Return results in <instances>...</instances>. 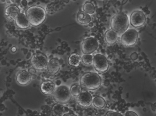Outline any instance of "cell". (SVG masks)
Listing matches in <instances>:
<instances>
[{"label":"cell","instance_id":"cell-7","mask_svg":"<svg viewBox=\"0 0 156 116\" xmlns=\"http://www.w3.org/2000/svg\"><path fill=\"white\" fill-rule=\"evenodd\" d=\"M30 62L34 68L37 69H41L47 67L48 61V58L45 54L38 53L32 56Z\"/></svg>","mask_w":156,"mask_h":116},{"label":"cell","instance_id":"cell-31","mask_svg":"<svg viewBox=\"0 0 156 116\" xmlns=\"http://www.w3.org/2000/svg\"><path fill=\"white\" fill-rule=\"evenodd\" d=\"M17 50V48L15 46L12 47L11 49V51L13 52H15Z\"/></svg>","mask_w":156,"mask_h":116},{"label":"cell","instance_id":"cell-22","mask_svg":"<svg viewBox=\"0 0 156 116\" xmlns=\"http://www.w3.org/2000/svg\"><path fill=\"white\" fill-rule=\"evenodd\" d=\"M82 89L80 85L75 84L71 86L70 90L72 95L77 97L82 92Z\"/></svg>","mask_w":156,"mask_h":116},{"label":"cell","instance_id":"cell-18","mask_svg":"<svg viewBox=\"0 0 156 116\" xmlns=\"http://www.w3.org/2000/svg\"><path fill=\"white\" fill-rule=\"evenodd\" d=\"M82 61L81 56L76 53H72L69 57L68 62L69 64L72 66L77 67Z\"/></svg>","mask_w":156,"mask_h":116},{"label":"cell","instance_id":"cell-16","mask_svg":"<svg viewBox=\"0 0 156 116\" xmlns=\"http://www.w3.org/2000/svg\"><path fill=\"white\" fill-rule=\"evenodd\" d=\"M69 110L67 107L58 103L54 104L51 108L53 115L57 116H63L65 114L67 113Z\"/></svg>","mask_w":156,"mask_h":116},{"label":"cell","instance_id":"cell-1","mask_svg":"<svg viewBox=\"0 0 156 116\" xmlns=\"http://www.w3.org/2000/svg\"><path fill=\"white\" fill-rule=\"evenodd\" d=\"M25 14L30 25L38 26L45 21L46 12L42 7L38 6H32L26 10Z\"/></svg>","mask_w":156,"mask_h":116},{"label":"cell","instance_id":"cell-12","mask_svg":"<svg viewBox=\"0 0 156 116\" xmlns=\"http://www.w3.org/2000/svg\"><path fill=\"white\" fill-rule=\"evenodd\" d=\"M19 8L16 5H11L5 9V14L6 18L10 20L15 19L20 13Z\"/></svg>","mask_w":156,"mask_h":116},{"label":"cell","instance_id":"cell-32","mask_svg":"<svg viewBox=\"0 0 156 116\" xmlns=\"http://www.w3.org/2000/svg\"><path fill=\"white\" fill-rule=\"evenodd\" d=\"M61 81L60 80H57L56 82V84L57 85H59L61 83Z\"/></svg>","mask_w":156,"mask_h":116},{"label":"cell","instance_id":"cell-33","mask_svg":"<svg viewBox=\"0 0 156 116\" xmlns=\"http://www.w3.org/2000/svg\"><path fill=\"white\" fill-rule=\"evenodd\" d=\"M94 25V24L93 22H90L89 23H88V26L90 27H92Z\"/></svg>","mask_w":156,"mask_h":116},{"label":"cell","instance_id":"cell-3","mask_svg":"<svg viewBox=\"0 0 156 116\" xmlns=\"http://www.w3.org/2000/svg\"><path fill=\"white\" fill-rule=\"evenodd\" d=\"M129 25L128 17L126 14L122 12L116 14L111 19V28L118 34L123 33L127 30Z\"/></svg>","mask_w":156,"mask_h":116},{"label":"cell","instance_id":"cell-35","mask_svg":"<svg viewBox=\"0 0 156 116\" xmlns=\"http://www.w3.org/2000/svg\"><path fill=\"white\" fill-rule=\"evenodd\" d=\"M98 112H96L95 114L96 115H98Z\"/></svg>","mask_w":156,"mask_h":116},{"label":"cell","instance_id":"cell-28","mask_svg":"<svg viewBox=\"0 0 156 116\" xmlns=\"http://www.w3.org/2000/svg\"><path fill=\"white\" fill-rule=\"evenodd\" d=\"M63 116H76L77 115L73 113H66Z\"/></svg>","mask_w":156,"mask_h":116},{"label":"cell","instance_id":"cell-2","mask_svg":"<svg viewBox=\"0 0 156 116\" xmlns=\"http://www.w3.org/2000/svg\"><path fill=\"white\" fill-rule=\"evenodd\" d=\"M101 83L100 76L96 72L85 73L80 79V85L83 89L86 90H94L98 89Z\"/></svg>","mask_w":156,"mask_h":116},{"label":"cell","instance_id":"cell-30","mask_svg":"<svg viewBox=\"0 0 156 116\" xmlns=\"http://www.w3.org/2000/svg\"><path fill=\"white\" fill-rule=\"evenodd\" d=\"M109 84V81L108 80H105L104 82V85L105 86H108Z\"/></svg>","mask_w":156,"mask_h":116},{"label":"cell","instance_id":"cell-13","mask_svg":"<svg viewBox=\"0 0 156 116\" xmlns=\"http://www.w3.org/2000/svg\"><path fill=\"white\" fill-rule=\"evenodd\" d=\"M55 89V85L51 81H46L43 82L40 86V90L41 92L47 95L53 94Z\"/></svg>","mask_w":156,"mask_h":116},{"label":"cell","instance_id":"cell-34","mask_svg":"<svg viewBox=\"0 0 156 116\" xmlns=\"http://www.w3.org/2000/svg\"><path fill=\"white\" fill-rule=\"evenodd\" d=\"M106 106L108 108H109L110 107V105H109V104H106Z\"/></svg>","mask_w":156,"mask_h":116},{"label":"cell","instance_id":"cell-11","mask_svg":"<svg viewBox=\"0 0 156 116\" xmlns=\"http://www.w3.org/2000/svg\"><path fill=\"white\" fill-rule=\"evenodd\" d=\"M31 76L29 72L25 70L20 71L16 76V80L20 85H25L28 84L31 81Z\"/></svg>","mask_w":156,"mask_h":116},{"label":"cell","instance_id":"cell-36","mask_svg":"<svg viewBox=\"0 0 156 116\" xmlns=\"http://www.w3.org/2000/svg\"><path fill=\"white\" fill-rule=\"evenodd\" d=\"M10 0V1H13L14 0Z\"/></svg>","mask_w":156,"mask_h":116},{"label":"cell","instance_id":"cell-27","mask_svg":"<svg viewBox=\"0 0 156 116\" xmlns=\"http://www.w3.org/2000/svg\"><path fill=\"white\" fill-rule=\"evenodd\" d=\"M35 69L34 68H31L29 69L28 72L30 73H34L36 72Z\"/></svg>","mask_w":156,"mask_h":116},{"label":"cell","instance_id":"cell-14","mask_svg":"<svg viewBox=\"0 0 156 116\" xmlns=\"http://www.w3.org/2000/svg\"><path fill=\"white\" fill-rule=\"evenodd\" d=\"M15 21L16 26L20 29H27L30 26V24L26 14L22 12H20Z\"/></svg>","mask_w":156,"mask_h":116},{"label":"cell","instance_id":"cell-5","mask_svg":"<svg viewBox=\"0 0 156 116\" xmlns=\"http://www.w3.org/2000/svg\"><path fill=\"white\" fill-rule=\"evenodd\" d=\"M138 36V33L136 30L133 29L127 30L121 36V43L126 47L133 46L136 42Z\"/></svg>","mask_w":156,"mask_h":116},{"label":"cell","instance_id":"cell-10","mask_svg":"<svg viewBox=\"0 0 156 116\" xmlns=\"http://www.w3.org/2000/svg\"><path fill=\"white\" fill-rule=\"evenodd\" d=\"M76 100L78 104L84 107H89L92 104V97L87 91L82 92L77 96Z\"/></svg>","mask_w":156,"mask_h":116},{"label":"cell","instance_id":"cell-29","mask_svg":"<svg viewBox=\"0 0 156 116\" xmlns=\"http://www.w3.org/2000/svg\"><path fill=\"white\" fill-rule=\"evenodd\" d=\"M21 4L23 5L26 6L27 4V2L26 0H23L21 1Z\"/></svg>","mask_w":156,"mask_h":116},{"label":"cell","instance_id":"cell-9","mask_svg":"<svg viewBox=\"0 0 156 116\" xmlns=\"http://www.w3.org/2000/svg\"><path fill=\"white\" fill-rule=\"evenodd\" d=\"M146 20V16L142 11L136 10L131 14L130 17L131 24L134 27H138L143 26Z\"/></svg>","mask_w":156,"mask_h":116},{"label":"cell","instance_id":"cell-20","mask_svg":"<svg viewBox=\"0 0 156 116\" xmlns=\"http://www.w3.org/2000/svg\"><path fill=\"white\" fill-rule=\"evenodd\" d=\"M92 104L94 106L98 108H103L105 105V101L102 97L98 96L93 100Z\"/></svg>","mask_w":156,"mask_h":116},{"label":"cell","instance_id":"cell-17","mask_svg":"<svg viewBox=\"0 0 156 116\" xmlns=\"http://www.w3.org/2000/svg\"><path fill=\"white\" fill-rule=\"evenodd\" d=\"M118 34L112 29L107 30L105 33V41L108 44L112 45L117 41Z\"/></svg>","mask_w":156,"mask_h":116},{"label":"cell","instance_id":"cell-4","mask_svg":"<svg viewBox=\"0 0 156 116\" xmlns=\"http://www.w3.org/2000/svg\"><path fill=\"white\" fill-rule=\"evenodd\" d=\"M53 97L54 100L57 103L65 104L70 100L72 94L67 87L61 86L55 89L53 93Z\"/></svg>","mask_w":156,"mask_h":116},{"label":"cell","instance_id":"cell-8","mask_svg":"<svg viewBox=\"0 0 156 116\" xmlns=\"http://www.w3.org/2000/svg\"><path fill=\"white\" fill-rule=\"evenodd\" d=\"M98 45V42L94 37H90L87 38L82 44V52L84 54H91L97 49Z\"/></svg>","mask_w":156,"mask_h":116},{"label":"cell","instance_id":"cell-15","mask_svg":"<svg viewBox=\"0 0 156 116\" xmlns=\"http://www.w3.org/2000/svg\"><path fill=\"white\" fill-rule=\"evenodd\" d=\"M47 68L49 73L52 75H55L57 73L60 69V62L57 58H52L48 62Z\"/></svg>","mask_w":156,"mask_h":116},{"label":"cell","instance_id":"cell-6","mask_svg":"<svg viewBox=\"0 0 156 116\" xmlns=\"http://www.w3.org/2000/svg\"><path fill=\"white\" fill-rule=\"evenodd\" d=\"M93 64L94 69L100 72H106L109 68V63L107 58L101 54H97L94 56Z\"/></svg>","mask_w":156,"mask_h":116},{"label":"cell","instance_id":"cell-25","mask_svg":"<svg viewBox=\"0 0 156 116\" xmlns=\"http://www.w3.org/2000/svg\"><path fill=\"white\" fill-rule=\"evenodd\" d=\"M126 116H137V115L135 112L132 111H128L125 114Z\"/></svg>","mask_w":156,"mask_h":116},{"label":"cell","instance_id":"cell-21","mask_svg":"<svg viewBox=\"0 0 156 116\" xmlns=\"http://www.w3.org/2000/svg\"><path fill=\"white\" fill-rule=\"evenodd\" d=\"M83 10L86 13L89 14H92L94 12L95 8L94 4L91 2H87L83 5Z\"/></svg>","mask_w":156,"mask_h":116},{"label":"cell","instance_id":"cell-26","mask_svg":"<svg viewBox=\"0 0 156 116\" xmlns=\"http://www.w3.org/2000/svg\"><path fill=\"white\" fill-rule=\"evenodd\" d=\"M138 57V54L136 52L132 53L130 55V58L133 60L136 59Z\"/></svg>","mask_w":156,"mask_h":116},{"label":"cell","instance_id":"cell-19","mask_svg":"<svg viewBox=\"0 0 156 116\" xmlns=\"http://www.w3.org/2000/svg\"><path fill=\"white\" fill-rule=\"evenodd\" d=\"M76 19L79 23L85 24H88L91 21V17L89 14L84 11H80L77 14Z\"/></svg>","mask_w":156,"mask_h":116},{"label":"cell","instance_id":"cell-24","mask_svg":"<svg viewBox=\"0 0 156 116\" xmlns=\"http://www.w3.org/2000/svg\"><path fill=\"white\" fill-rule=\"evenodd\" d=\"M106 116H122V114L113 111H108L105 114Z\"/></svg>","mask_w":156,"mask_h":116},{"label":"cell","instance_id":"cell-23","mask_svg":"<svg viewBox=\"0 0 156 116\" xmlns=\"http://www.w3.org/2000/svg\"><path fill=\"white\" fill-rule=\"evenodd\" d=\"M93 57L90 54H84L82 56V61L84 64L90 65L93 63Z\"/></svg>","mask_w":156,"mask_h":116}]
</instances>
